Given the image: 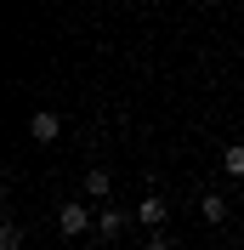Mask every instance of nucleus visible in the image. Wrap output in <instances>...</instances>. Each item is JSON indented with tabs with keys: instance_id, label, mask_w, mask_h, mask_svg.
<instances>
[{
	"instance_id": "1",
	"label": "nucleus",
	"mask_w": 244,
	"mask_h": 250,
	"mask_svg": "<svg viewBox=\"0 0 244 250\" xmlns=\"http://www.w3.org/2000/svg\"><path fill=\"white\" fill-rule=\"evenodd\" d=\"M57 228H62V233H68V239H80V233H85V228H91V210H85V205H80V199H68V205H62V210H57Z\"/></svg>"
},
{
	"instance_id": "2",
	"label": "nucleus",
	"mask_w": 244,
	"mask_h": 250,
	"mask_svg": "<svg viewBox=\"0 0 244 250\" xmlns=\"http://www.w3.org/2000/svg\"><path fill=\"white\" fill-rule=\"evenodd\" d=\"M57 131H62V120H57L51 108H34V114H29V137H34V142H57Z\"/></svg>"
},
{
	"instance_id": "3",
	"label": "nucleus",
	"mask_w": 244,
	"mask_h": 250,
	"mask_svg": "<svg viewBox=\"0 0 244 250\" xmlns=\"http://www.w3.org/2000/svg\"><path fill=\"white\" fill-rule=\"evenodd\" d=\"M137 216H142V222H148V228H159V222H165V216H170V205H165V199H159V193H148V199H142V205H137Z\"/></svg>"
},
{
	"instance_id": "4",
	"label": "nucleus",
	"mask_w": 244,
	"mask_h": 250,
	"mask_svg": "<svg viewBox=\"0 0 244 250\" xmlns=\"http://www.w3.org/2000/svg\"><path fill=\"white\" fill-rule=\"evenodd\" d=\"M199 216L204 222H227V199H222V193H204V199H199Z\"/></svg>"
},
{
	"instance_id": "5",
	"label": "nucleus",
	"mask_w": 244,
	"mask_h": 250,
	"mask_svg": "<svg viewBox=\"0 0 244 250\" xmlns=\"http://www.w3.org/2000/svg\"><path fill=\"white\" fill-rule=\"evenodd\" d=\"M120 228H125V216H120V210H102V216H97V233H102V239H114Z\"/></svg>"
},
{
	"instance_id": "6",
	"label": "nucleus",
	"mask_w": 244,
	"mask_h": 250,
	"mask_svg": "<svg viewBox=\"0 0 244 250\" xmlns=\"http://www.w3.org/2000/svg\"><path fill=\"white\" fill-rule=\"evenodd\" d=\"M108 188H114V182H108V171H85V193H91V199H102Z\"/></svg>"
},
{
	"instance_id": "7",
	"label": "nucleus",
	"mask_w": 244,
	"mask_h": 250,
	"mask_svg": "<svg viewBox=\"0 0 244 250\" xmlns=\"http://www.w3.org/2000/svg\"><path fill=\"white\" fill-rule=\"evenodd\" d=\"M0 250H23V228H17V222L0 228Z\"/></svg>"
},
{
	"instance_id": "8",
	"label": "nucleus",
	"mask_w": 244,
	"mask_h": 250,
	"mask_svg": "<svg viewBox=\"0 0 244 250\" xmlns=\"http://www.w3.org/2000/svg\"><path fill=\"white\" fill-rule=\"evenodd\" d=\"M222 165H227V176H244V148H222Z\"/></svg>"
},
{
	"instance_id": "9",
	"label": "nucleus",
	"mask_w": 244,
	"mask_h": 250,
	"mask_svg": "<svg viewBox=\"0 0 244 250\" xmlns=\"http://www.w3.org/2000/svg\"><path fill=\"white\" fill-rule=\"evenodd\" d=\"M142 250H170V239H165V233H153V239H148Z\"/></svg>"
}]
</instances>
